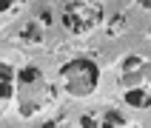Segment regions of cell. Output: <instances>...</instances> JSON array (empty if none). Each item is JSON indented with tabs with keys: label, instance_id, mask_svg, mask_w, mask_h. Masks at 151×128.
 Segmentation results:
<instances>
[{
	"label": "cell",
	"instance_id": "cell-1",
	"mask_svg": "<svg viewBox=\"0 0 151 128\" xmlns=\"http://www.w3.org/2000/svg\"><path fill=\"white\" fill-rule=\"evenodd\" d=\"M120 91L123 102L131 108H151V63L140 54H128L123 60V74H120Z\"/></svg>",
	"mask_w": 151,
	"mask_h": 128
},
{
	"label": "cell",
	"instance_id": "cell-2",
	"mask_svg": "<svg viewBox=\"0 0 151 128\" xmlns=\"http://www.w3.org/2000/svg\"><path fill=\"white\" fill-rule=\"evenodd\" d=\"M57 83L68 97H91L94 88L100 85V66L91 57H74L60 66Z\"/></svg>",
	"mask_w": 151,
	"mask_h": 128
},
{
	"label": "cell",
	"instance_id": "cell-3",
	"mask_svg": "<svg viewBox=\"0 0 151 128\" xmlns=\"http://www.w3.org/2000/svg\"><path fill=\"white\" fill-rule=\"evenodd\" d=\"M106 20L103 0H68L60 11V23L71 34H88Z\"/></svg>",
	"mask_w": 151,
	"mask_h": 128
},
{
	"label": "cell",
	"instance_id": "cell-4",
	"mask_svg": "<svg viewBox=\"0 0 151 128\" xmlns=\"http://www.w3.org/2000/svg\"><path fill=\"white\" fill-rule=\"evenodd\" d=\"M17 100H20V114L32 117L46 100V80L37 66H23L17 71Z\"/></svg>",
	"mask_w": 151,
	"mask_h": 128
},
{
	"label": "cell",
	"instance_id": "cell-5",
	"mask_svg": "<svg viewBox=\"0 0 151 128\" xmlns=\"http://www.w3.org/2000/svg\"><path fill=\"white\" fill-rule=\"evenodd\" d=\"M83 128H106V125H128V117L120 114L114 108H97V111H86L80 117Z\"/></svg>",
	"mask_w": 151,
	"mask_h": 128
},
{
	"label": "cell",
	"instance_id": "cell-6",
	"mask_svg": "<svg viewBox=\"0 0 151 128\" xmlns=\"http://www.w3.org/2000/svg\"><path fill=\"white\" fill-rule=\"evenodd\" d=\"M0 77H3V100H12L14 97V88H17V74L12 71L9 63L0 66Z\"/></svg>",
	"mask_w": 151,
	"mask_h": 128
},
{
	"label": "cell",
	"instance_id": "cell-7",
	"mask_svg": "<svg viewBox=\"0 0 151 128\" xmlns=\"http://www.w3.org/2000/svg\"><path fill=\"white\" fill-rule=\"evenodd\" d=\"M23 40H29V43H40V40H43L40 26H37V23H29V26L23 29Z\"/></svg>",
	"mask_w": 151,
	"mask_h": 128
},
{
	"label": "cell",
	"instance_id": "cell-8",
	"mask_svg": "<svg viewBox=\"0 0 151 128\" xmlns=\"http://www.w3.org/2000/svg\"><path fill=\"white\" fill-rule=\"evenodd\" d=\"M23 3H26V0H3V14H9L12 9H14V11H17V9L23 6Z\"/></svg>",
	"mask_w": 151,
	"mask_h": 128
},
{
	"label": "cell",
	"instance_id": "cell-9",
	"mask_svg": "<svg viewBox=\"0 0 151 128\" xmlns=\"http://www.w3.org/2000/svg\"><path fill=\"white\" fill-rule=\"evenodd\" d=\"M137 6L140 9H151V0H137Z\"/></svg>",
	"mask_w": 151,
	"mask_h": 128
},
{
	"label": "cell",
	"instance_id": "cell-10",
	"mask_svg": "<svg viewBox=\"0 0 151 128\" xmlns=\"http://www.w3.org/2000/svg\"><path fill=\"white\" fill-rule=\"evenodd\" d=\"M148 37H151V29H148Z\"/></svg>",
	"mask_w": 151,
	"mask_h": 128
}]
</instances>
